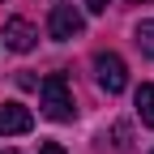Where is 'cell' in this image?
<instances>
[{"label":"cell","instance_id":"2","mask_svg":"<svg viewBox=\"0 0 154 154\" xmlns=\"http://www.w3.org/2000/svg\"><path fill=\"white\" fill-rule=\"evenodd\" d=\"M86 30V17L77 5H51V17H47V34L56 38V43H69V38H77Z\"/></svg>","mask_w":154,"mask_h":154},{"label":"cell","instance_id":"10","mask_svg":"<svg viewBox=\"0 0 154 154\" xmlns=\"http://www.w3.org/2000/svg\"><path fill=\"white\" fill-rule=\"evenodd\" d=\"M128 5H150V0H128Z\"/></svg>","mask_w":154,"mask_h":154},{"label":"cell","instance_id":"3","mask_svg":"<svg viewBox=\"0 0 154 154\" xmlns=\"http://www.w3.org/2000/svg\"><path fill=\"white\" fill-rule=\"evenodd\" d=\"M94 77H99V86L107 94H120L128 86V69H124V60L116 51H99V56H94Z\"/></svg>","mask_w":154,"mask_h":154},{"label":"cell","instance_id":"12","mask_svg":"<svg viewBox=\"0 0 154 154\" xmlns=\"http://www.w3.org/2000/svg\"><path fill=\"white\" fill-rule=\"evenodd\" d=\"M150 154H154V150H150Z\"/></svg>","mask_w":154,"mask_h":154},{"label":"cell","instance_id":"1","mask_svg":"<svg viewBox=\"0 0 154 154\" xmlns=\"http://www.w3.org/2000/svg\"><path fill=\"white\" fill-rule=\"evenodd\" d=\"M38 103H43V116H47V120L69 124L73 116H77V107H73V90H69V82H64L60 73L43 77V86H38Z\"/></svg>","mask_w":154,"mask_h":154},{"label":"cell","instance_id":"9","mask_svg":"<svg viewBox=\"0 0 154 154\" xmlns=\"http://www.w3.org/2000/svg\"><path fill=\"white\" fill-rule=\"evenodd\" d=\"M82 5H86L90 13H107V5H111V0H82Z\"/></svg>","mask_w":154,"mask_h":154},{"label":"cell","instance_id":"6","mask_svg":"<svg viewBox=\"0 0 154 154\" xmlns=\"http://www.w3.org/2000/svg\"><path fill=\"white\" fill-rule=\"evenodd\" d=\"M137 116H141L146 128H154V86H150V82L137 90Z\"/></svg>","mask_w":154,"mask_h":154},{"label":"cell","instance_id":"11","mask_svg":"<svg viewBox=\"0 0 154 154\" xmlns=\"http://www.w3.org/2000/svg\"><path fill=\"white\" fill-rule=\"evenodd\" d=\"M9 154H13V150H9Z\"/></svg>","mask_w":154,"mask_h":154},{"label":"cell","instance_id":"4","mask_svg":"<svg viewBox=\"0 0 154 154\" xmlns=\"http://www.w3.org/2000/svg\"><path fill=\"white\" fill-rule=\"evenodd\" d=\"M0 38H5L9 51H30V47L38 43V30L26 22V17H9V22L0 26Z\"/></svg>","mask_w":154,"mask_h":154},{"label":"cell","instance_id":"8","mask_svg":"<svg viewBox=\"0 0 154 154\" xmlns=\"http://www.w3.org/2000/svg\"><path fill=\"white\" fill-rule=\"evenodd\" d=\"M38 154H69L60 141H43V146H38Z\"/></svg>","mask_w":154,"mask_h":154},{"label":"cell","instance_id":"5","mask_svg":"<svg viewBox=\"0 0 154 154\" xmlns=\"http://www.w3.org/2000/svg\"><path fill=\"white\" fill-rule=\"evenodd\" d=\"M30 128H34L30 107H22V103H0V133H5V137H22V133H30Z\"/></svg>","mask_w":154,"mask_h":154},{"label":"cell","instance_id":"7","mask_svg":"<svg viewBox=\"0 0 154 154\" xmlns=\"http://www.w3.org/2000/svg\"><path fill=\"white\" fill-rule=\"evenodd\" d=\"M133 38H137L141 56H150V60H154V17H150V22H141L137 30H133Z\"/></svg>","mask_w":154,"mask_h":154}]
</instances>
